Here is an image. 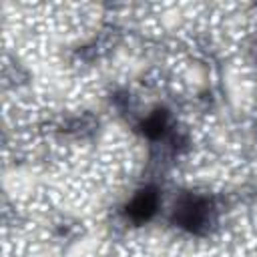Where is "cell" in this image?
I'll return each instance as SVG.
<instances>
[{
  "instance_id": "obj_1",
  "label": "cell",
  "mask_w": 257,
  "mask_h": 257,
  "mask_svg": "<svg viewBox=\"0 0 257 257\" xmlns=\"http://www.w3.org/2000/svg\"><path fill=\"white\" fill-rule=\"evenodd\" d=\"M209 219V203L201 197H187L175 207L173 221L185 231H201Z\"/></svg>"
},
{
  "instance_id": "obj_3",
  "label": "cell",
  "mask_w": 257,
  "mask_h": 257,
  "mask_svg": "<svg viewBox=\"0 0 257 257\" xmlns=\"http://www.w3.org/2000/svg\"><path fill=\"white\" fill-rule=\"evenodd\" d=\"M143 133L149 139H159L163 137V133L167 131V112L165 110H155L151 116H147L141 124Z\"/></svg>"
},
{
  "instance_id": "obj_2",
  "label": "cell",
  "mask_w": 257,
  "mask_h": 257,
  "mask_svg": "<svg viewBox=\"0 0 257 257\" xmlns=\"http://www.w3.org/2000/svg\"><path fill=\"white\" fill-rule=\"evenodd\" d=\"M157 205H159V195L155 189L147 187V189H141L133 201L126 205V215L131 217V221L135 223H145L149 221L155 211H157Z\"/></svg>"
}]
</instances>
